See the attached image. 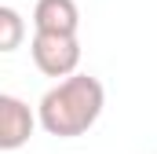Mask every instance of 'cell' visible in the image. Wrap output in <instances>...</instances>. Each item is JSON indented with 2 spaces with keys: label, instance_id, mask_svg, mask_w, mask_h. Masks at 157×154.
Segmentation results:
<instances>
[{
  "label": "cell",
  "instance_id": "5",
  "mask_svg": "<svg viewBox=\"0 0 157 154\" xmlns=\"http://www.w3.org/2000/svg\"><path fill=\"white\" fill-rule=\"evenodd\" d=\"M26 37V22H22V15L15 11V7H0V51H15L18 44Z\"/></svg>",
  "mask_w": 157,
  "mask_h": 154
},
{
  "label": "cell",
  "instance_id": "4",
  "mask_svg": "<svg viewBox=\"0 0 157 154\" xmlns=\"http://www.w3.org/2000/svg\"><path fill=\"white\" fill-rule=\"evenodd\" d=\"M33 30L37 33H59V37H77V30H80L77 0H37Z\"/></svg>",
  "mask_w": 157,
  "mask_h": 154
},
{
  "label": "cell",
  "instance_id": "1",
  "mask_svg": "<svg viewBox=\"0 0 157 154\" xmlns=\"http://www.w3.org/2000/svg\"><path fill=\"white\" fill-rule=\"evenodd\" d=\"M106 107V88L102 81L91 74H73L66 81H59L55 88L44 92L37 107L40 128L48 136H59V140H73V136H84L99 114Z\"/></svg>",
  "mask_w": 157,
  "mask_h": 154
},
{
  "label": "cell",
  "instance_id": "2",
  "mask_svg": "<svg viewBox=\"0 0 157 154\" xmlns=\"http://www.w3.org/2000/svg\"><path fill=\"white\" fill-rule=\"evenodd\" d=\"M33 63L44 77H73L80 66V40L77 37H59V33H33L29 40Z\"/></svg>",
  "mask_w": 157,
  "mask_h": 154
},
{
  "label": "cell",
  "instance_id": "3",
  "mask_svg": "<svg viewBox=\"0 0 157 154\" xmlns=\"http://www.w3.org/2000/svg\"><path fill=\"white\" fill-rule=\"evenodd\" d=\"M40 125V117L18 99V95H0V151H18L29 143L33 128Z\"/></svg>",
  "mask_w": 157,
  "mask_h": 154
}]
</instances>
